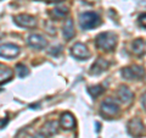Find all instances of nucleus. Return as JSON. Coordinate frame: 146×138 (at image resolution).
Instances as JSON below:
<instances>
[{"label":"nucleus","mask_w":146,"mask_h":138,"mask_svg":"<svg viewBox=\"0 0 146 138\" xmlns=\"http://www.w3.org/2000/svg\"><path fill=\"white\" fill-rule=\"evenodd\" d=\"M108 65H110V62L106 61L105 59H98V60L94 62V65L91 66L90 73L91 75H100V73L104 72L105 70H107Z\"/></svg>","instance_id":"9b49d317"},{"label":"nucleus","mask_w":146,"mask_h":138,"mask_svg":"<svg viewBox=\"0 0 146 138\" xmlns=\"http://www.w3.org/2000/svg\"><path fill=\"white\" fill-rule=\"evenodd\" d=\"M128 131L133 137L139 138L144 135L145 128H144V123L141 122L139 119H133L131 121H129L128 123Z\"/></svg>","instance_id":"0eeeda50"},{"label":"nucleus","mask_w":146,"mask_h":138,"mask_svg":"<svg viewBox=\"0 0 146 138\" xmlns=\"http://www.w3.org/2000/svg\"><path fill=\"white\" fill-rule=\"evenodd\" d=\"M32 138H44V136L42 135V133H36V135H35V136H33Z\"/></svg>","instance_id":"412c9836"},{"label":"nucleus","mask_w":146,"mask_h":138,"mask_svg":"<svg viewBox=\"0 0 146 138\" xmlns=\"http://www.w3.org/2000/svg\"><path fill=\"white\" fill-rule=\"evenodd\" d=\"M20 54V48L15 44H3L0 45V56L5 59H13Z\"/></svg>","instance_id":"423d86ee"},{"label":"nucleus","mask_w":146,"mask_h":138,"mask_svg":"<svg viewBox=\"0 0 146 138\" xmlns=\"http://www.w3.org/2000/svg\"><path fill=\"white\" fill-rule=\"evenodd\" d=\"M71 54L78 60H86L90 56V52L86 48V45L82 44V43H76L73 47L71 48Z\"/></svg>","instance_id":"39448f33"},{"label":"nucleus","mask_w":146,"mask_h":138,"mask_svg":"<svg viewBox=\"0 0 146 138\" xmlns=\"http://www.w3.org/2000/svg\"><path fill=\"white\" fill-rule=\"evenodd\" d=\"M68 15V9L67 7H56L52 11V16L55 18H63Z\"/></svg>","instance_id":"f3484780"},{"label":"nucleus","mask_w":146,"mask_h":138,"mask_svg":"<svg viewBox=\"0 0 146 138\" xmlns=\"http://www.w3.org/2000/svg\"><path fill=\"white\" fill-rule=\"evenodd\" d=\"M145 16H146L145 13H143V15L139 17V22H140V23L143 22V28H145V27H146V25H145Z\"/></svg>","instance_id":"aec40b11"},{"label":"nucleus","mask_w":146,"mask_h":138,"mask_svg":"<svg viewBox=\"0 0 146 138\" xmlns=\"http://www.w3.org/2000/svg\"><path fill=\"white\" fill-rule=\"evenodd\" d=\"M57 131H58V123L56 121H48L46 123H44L40 133L44 137H50L55 135V133H57Z\"/></svg>","instance_id":"9d476101"},{"label":"nucleus","mask_w":146,"mask_h":138,"mask_svg":"<svg viewBox=\"0 0 146 138\" xmlns=\"http://www.w3.org/2000/svg\"><path fill=\"white\" fill-rule=\"evenodd\" d=\"M88 92H89V94L93 96V98H96V96H99V95L104 92V87H101V86L89 87V88H88Z\"/></svg>","instance_id":"a211bd4d"},{"label":"nucleus","mask_w":146,"mask_h":138,"mask_svg":"<svg viewBox=\"0 0 146 138\" xmlns=\"http://www.w3.org/2000/svg\"><path fill=\"white\" fill-rule=\"evenodd\" d=\"M28 44L31 45L32 48L34 49H44L48 45V42L44 39V37L39 36V34H31L28 37Z\"/></svg>","instance_id":"1a4fd4ad"},{"label":"nucleus","mask_w":146,"mask_h":138,"mask_svg":"<svg viewBox=\"0 0 146 138\" xmlns=\"http://www.w3.org/2000/svg\"><path fill=\"white\" fill-rule=\"evenodd\" d=\"M16 72H17L18 77H21V78L28 76V73H29L28 68H27V67L23 65V64H18V65L16 66Z\"/></svg>","instance_id":"6ab92c4d"},{"label":"nucleus","mask_w":146,"mask_h":138,"mask_svg":"<svg viewBox=\"0 0 146 138\" xmlns=\"http://www.w3.org/2000/svg\"><path fill=\"white\" fill-rule=\"evenodd\" d=\"M62 34L65 37L66 40H70L73 36H74V25H73L72 20H67L66 23L63 25V29H62Z\"/></svg>","instance_id":"4468645a"},{"label":"nucleus","mask_w":146,"mask_h":138,"mask_svg":"<svg viewBox=\"0 0 146 138\" xmlns=\"http://www.w3.org/2000/svg\"><path fill=\"white\" fill-rule=\"evenodd\" d=\"M12 70L9 67H3L0 68V84L5 83V82H7L10 78L12 77Z\"/></svg>","instance_id":"dca6fc26"},{"label":"nucleus","mask_w":146,"mask_h":138,"mask_svg":"<svg viewBox=\"0 0 146 138\" xmlns=\"http://www.w3.org/2000/svg\"><path fill=\"white\" fill-rule=\"evenodd\" d=\"M143 108L145 109V94L143 95Z\"/></svg>","instance_id":"4be33fe9"},{"label":"nucleus","mask_w":146,"mask_h":138,"mask_svg":"<svg viewBox=\"0 0 146 138\" xmlns=\"http://www.w3.org/2000/svg\"><path fill=\"white\" fill-rule=\"evenodd\" d=\"M50 3H58V1H62V0H49Z\"/></svg>","instance_id":"5701e85b"},{"label":"nucleus","mask_w":146,"mask_h":138,"mask_svg":"<svg viewBox=\"0 0 146 138\" xmlns=\"http://www.w3.org/2000/svg\"><path fill=\"white\" fill-rule=\"evenodd\" d=\"M121 73L125 80H141L144 77V67L141 66L124 67L121 71Z\"/></svg>","instance_id":"20e7f679"},{"label":"nucleus","mask_w":146,"mask_h":138,"mask_svg":"<svg viewBox=\"0 0 146 138\" xmlns=\"http://www.w3.org/2000/svg\"><path fill=\"white\" fill-rule=\"evenodd\" d=\"M131 50H133V53L136 54V55H141L145 53V40L144 39H135L133 44H131Z\"/></svg>","instance_id":"2eb2a0df"},{"label":"nucleus","mask_w":146,"mask_h":138,"mask_svg":"<svg viewBox=\"0 0 146 138\" xmlns=\"http://www.w3.org/2000/svg\"><path fill=\"white\" fill-rule=\"evenodd\" d=\"M96 47L101 50L111 52L117 45V36L112 32H104L96 37Z\"/></svg>","instance_id":"f257e3e1"},{"label":"nucleus","mask_w":146,"mask_h":138,"mask_svg":"<svg viewBox=\"0 0 146 138\" xmlns=\"http://www.w3.org/2000/svg\"><path fill=\"white\" fill-rule=\"evenodd\" d=\"M79 22H80V27L83 29H91L98 27L101 23V18L98 15L96 12H84L82 13L79 17Z\"/></svg>","instance_id":"f03ea898"},{"label":"nucleus","mask_w":146,"mask_h":138,"mask_svg":"<svg viewBox=\"0 0 146 138\" xmlns=\"http://www.w3.org/2000/svg\"><path fill=\"white\" fill-rule=\"evenodd\" d=\"M61 126L65 130H72L76 127V120L74 116L71 113H63L61 115Z\"/></svg>","instance_id":"f8f14e48"},{"label":"nucleus","mask_w":146,"mask_h":138,"mask_svg":"<svg viewBox=\"0 0 146 138\" xmlns=\"http://www.w3.org/2000/svg\"><path fill=\"white\" fill-rule=\"evenodd\" d=\"M118 96H119L121 102L124 104H128L129 102L133 100V93H131L130 89L125 86L119 87V89H118Z\"/></svg>","instance_id":"ddd939ff"},{"label":"nucleus","mask_w":146,"mask_h":138,"mask_svg":"<svg viewBox=\"0 0 146 138\" xmlns=\"http://www.w3.org/2000/svg\"><path fill=\"white\" fill-rule=\"evenodd\" d=\"M15 22L21 26V27H26V28H33L36 25V21L33 16L27 15V13H22V15H17L15 17Z\"/></svg>","instance_id":"6e6552de"},{"label":"nucleus","mask_w":146,"mask_h":138,"mask_svg":"<svg viewBox=\"0 0 146 138\" xmlns=\"http://www.w3.org/2000/svg\"><path fill=\"white\" fill-rule=\"evenodd\" d=\"M119 111V107L117 105V103L112 99H106L104 100L101 104V114L106 119H111L113 116H116Z\"/></svg>","instance_id":"7ed1b4c3"}]
</instances>
